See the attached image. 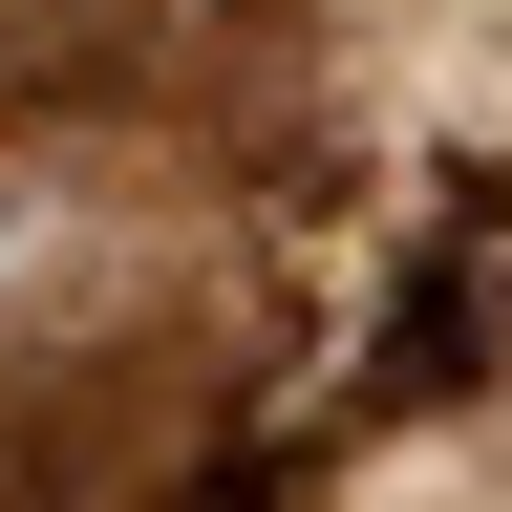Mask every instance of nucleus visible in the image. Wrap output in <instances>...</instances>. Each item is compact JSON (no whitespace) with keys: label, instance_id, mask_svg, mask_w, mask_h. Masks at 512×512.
<instances>
[{"label":"nucleus","instance_id":"f257e3e1","mask_svg":"<svg viewBox=\"0 0 512 512\" xmlns=\"http://www.w3.org/2000/svg\"><path fill=\"white\" fill-rule=\"evenodd\" d=\"M235 22V0H0V107H107V86H171V43Z\"/></svg>","mask_w":512,"mask_h":512}]
</instances>
